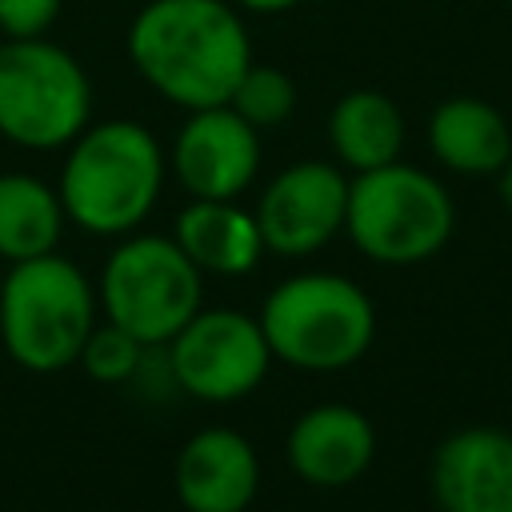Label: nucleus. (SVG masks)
I'll return each mask as SVG.
<instances>
[{
	"instance_id": "1",
	"label": "nucleus",
	"mask_w": 512,
	"mask_h": 512,
	"mask_svg": "<svg viewBox=\"0 0 512 512\" xmlns=\"http://www.w3.org/2000/svg\"><path fill=\"white\" fill-rule=\"evenodd\" d=\"M128 56L152 92L196 112L228 104L252 44L224 0H148L128 28Z\"/></svg>"
},
{
	"instance_id": "2",
	"label": "nucleus",
	"mask_w": 512,
	"mask_h": 512,
	"mask_svg": "<svg viewBox=\"0 0 512 512\" xmlns=\"http://www.w3.org/2000/svg\"><path fill=\"white\" fill-rule=\"evenodd\" d=\"M160 184L164 152L156 136L136 120H100L68 144L56 192L76 228L124 236L152 212Z\"/></svg>"
},
{
	"instance_id": "3",
	"label": "nucleus",
	"mask_w": 512,
	"mask_h": 512,
	"mask_svg": "<svg viewBox=\"0 0 512 512\" xmlns=\"http://www.w3.org/2000/svg\"><path fill=\"white\" fill-rule=\"evenodd\" d=\"M256 320L272 360L304 372L348 368L372 348L376 336V308L368 292L336 272H300L280 280Z\"/></svg>"
},
{
	"instance_id": "4",
	"label": "nucleus",
	"mask_w": 512,
	"mask_h": 512,
	"mask_svg": "<svg viewBox=\"0 0 512 512\" xmlns=\"http://www.w3.org/2000/svg\"><path fill=\"white\" fill-rule=\"evenodd\" d=\"M96 328V292L88 276L56 256L16 260L0 284V340L28 372H60L80 360Z\"/></svg>"
},
{
	"instance_id": "5",
	"label": "nucleus",
	"mask_w": 512,
	"mask_h": 512,
	"mask_svg": "<svg viewBox=\"0 0 512 512\" xmlns=\"http://www.w3.org/2000/svg\"><path fill=\"white\" fill-rule=\"evenodd\" d=\"M344 228L368 260L404 268L432 260L448 244L456 208L436 176L392 160L348 180Z\"/></svg>"
},
{
	"instance_id": "6",
	"label": "nucleus",
	"mask_w": 512,
	"mask_h": 512,
	"mask_svg": "<svg viewBox=\"0 0 512 512\" xmlns=\"http://www.w3.org/2000/svg\"><path fill=\"white\" fill-rule=\"evenodd\" d=\"M92 84L80 60L48 36L0 44V136L52 152L88 128Z\"/></svg>"
},
{
	"instance_id": "7",
	"label": "nucleus",
	"mask_w": 512,
	"mask_h": 512,
	"mask_svg": "<svg viewBox=\"0 0 512 512\" xmlns=\"http://www.w3.org/2000/svg\"><path fill=\"white\" fill-rule=\"evenodd\" d=\"M200 268L168 236H128L104 264L100 304L140 344H168L200 312Z\"/></svg>"
},
{
	"instance_id": "8",
	"label": "nucleus",
	"mask_w": 512,
	"mask_h": 512,
	"mask_svg": "<svg viewBox=\"0 0 512 512\" xmlns=\"http://www.w3.org/2000/svg\"><path fill=\"white\" fill-rule=\"evenodd\" d=\"M172 376L176 384L208 404H232L260 388L272 348L256 316L236 308H200L172 340Z\"/></svg>"
},
{
	"instance_id": "9",
	"label": "nucleus",
	"mask_w": 512,
	"mask_h": 512,
	"mask_svg": "<svg viewBox=\"0 0 512 512\" xmlns=\"http://www.w3.org/2000/svg\"><path fill=\"white\" fill-rule=\"evenodd\" d=\"M348 216V176L324 160H300L272 176L260 192L256 224L264 248L280 256H308L324 248Z\"/></svg>"
},
{
	"instance_id": "10",
	"label": "nucleus",
	"mask_w": 512,
	"mask_h": 512,
	"mask_svg": "<svg viewBox=\"0 0 512 512\" xmlns=\"http://www.w3.org/2000/svg\"><path fill=\"white\" fill-rule=\"evenodd\" d=\"M172 168L192 200H236L260 168V132L228 104L196 108L176 132Z\"/></svg>"
},
{
	"instance_id": "11",
	"label": "nucleus",
	"mask_w": 512,
	"mask_h": 512,
	"mask_svg": "<svg viewBox=\"0 0 512 512\" xmlns=\"http://www.w3.org/2000/svg\"><path fill=\"white\" fill-rule=\"evenodd\" d=\"M440 512H512V432L472 424L440 440L432 456Z\"/></svg>"
},
{
	"instance_id": "12",
	"label": "nucleus",
	"mask_w": 512,
	"mask_h": 512,
	"mask_svg": "<svg viewBox=\"0 0 512 512\" xmlns=\"http://www.w3.org/2000/svg\"><path fill=\"white\" fill-rule=\"evenodd\" d=\"M376 428L352 404H316L288 432V464L312 488H344L368 472Z\"/></svg>"
},
{
	"instance_id": "13",
	"label": "nucleus",
	"mask_w": 512,
	"mask_h": 512,
	"mask_svg": "<svg viewBox=\"0 0 512 512\" xmlns=\"http://www.w3.org/2000/svg\"><path fill=\"white\" fill-rule=\"evenodd\" d=\"M260 488L256 448L232 428H200L176 456V496L188 512H244Z\"/></svg>"
},
{
	"instance_id": "14",
	"label": "nucleus",
	"mask_w": 512,
	"mask_h": 512,
	"mask_svg": "<svg viewBox=\"0 0 512 512\" xmlns=\"http://www.w3.org/2000/svg\"><path fill=\"white\" fill-rule=\"evenodd\" d=\"M172 240L200 272L216 276H244L264 252L256 212H244L236 200H192L176 216Z\"/></svg>"
},
{
	"instance_id": "15",
	"label": "nucleus",
	"mask_w": 512,
	"mask_h": 512,
	"mask_svg": "<svg viewBox=\"0 0 512 512\" xmlns=\"http://www.w3.org/2000/svg\"><path fill=\"white\" fill-rule=\"evenodd\" d=\"M428 144L444 168L464 176H492L512 156L508 120L476 96L444 100L428 120Z\"/></svg>"
},
{
	"instance_id": "16",
	"label": "nucleus",
	"mask_w": 512,
	"mask_h": 512,
	"mask_svg": "<svg viewBox=\"0 0 512 512\" xmlns=\"http://www.w3.org/2000/svg\"><path fill=\"white\" fill-rule=\"evenodd\" d=\"M328 140L344 168L368 172L380 164L400 160L404 148V116L400 108L372 88H356L336 100L328 116Z\"/></svg>"
},
{
	"instance_id": "17",
	"label": "nucleus",
	"mask_w": 512,
	"mask_h": 512,
	"mask_svg": "<svg viewBox=\"0 0 512 512\" xmlns=\"http://www.w3.org/2000/svg\"><path fill=\"white\" fill-rule=\"evenodd\" d=\"M64 228L60 192L28 172L0 176V256L8 264L56 252Z\"/></svg>"
},
{
	"instance_id": "18",
	"label": "nucleus",
	"mask_w": 512,
	"mask_h": 512,
	"mask_svg": "<svg viewBox=\"0 0 512 512\" xmlns=\"http://www.w3.org/2000/svg\"><path fill=\"white\" fill-rule=\"evenodd\" d=\"M228 108L232 112H240L256 132L260 128H276V124H284L288 116H292V108H296V84H292V76L284 72V68H276V64H248L244 68V76L236 80V88H232V96H228Z\"/></svg>"
},
{
	"instance_id": "19",
	"label": "nucleus",
	"mask_w": 512,
	"mask_h": 512,
	"mask_svg": "<svg viewBox=\"0 0 512 512\" xmlns=\"http://www.w3.org/2000/svg\"><path fill=\"white\" fill-rule=\"evenodd\" d=\"M140 340L132 336V332H124L120 324H96L92 332H88V340H84V348H80V368L92 376V380H100V384H124L128 376H136V368H140Z\"/></svg>"
},
{
	"instance_id": "20",
	"label": "nucleus",
	"mask_w": 512,
	"mask_h": 512,
	"mask_svg": "<svg viewBox=\"0 0 512 512\" xmlns=\"http://www.w3.org/2000/svg\"><path fill=\"white\" fill-rule=\"evenodd\" d=\"M60 8L64 0H0V32L8 40L44 36L56 24Z\"/></svg>"
},
{
	"instance_id": "21",
	"label": "nucleus",
	"mask_w": 512,
	"mask_h": 512,
	"mask_svg": "<svg viewBox=\"0 0 512 512\" xmlns=\"http://www.w3.org/2000/svg\"><path fill=\"white\" fill-rule=\"evenodd\" d=\"M240 8H248V12H288V8H296L300 0H236Z\"/></svg>"
},
{
	"instance_id": "22",
	"label": "nucleus",
	"mask_w": 512,
	"mask_h": 512,
	"mask_svg": "<svg viewBox=\"0 0 512 512\" xmlns=\"http://www.w3.org/2000/svg\"><path fill=\"white\" fill-rule=\"evenodd\" d=\"M500 196H504V204H508V212H512V156H508V164L500 168Z\"/></svg>"
}]
</instances>
